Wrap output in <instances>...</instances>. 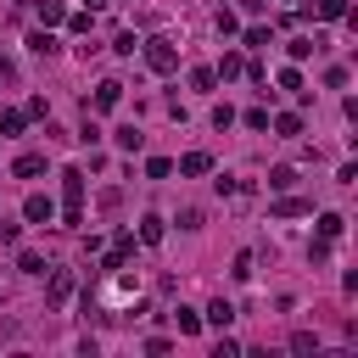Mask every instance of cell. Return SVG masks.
Returning a JSON list of instances; mask_svg holds the SVG:
<instances>
[{
  "label": "cell",
  "instance_id": "obj_32",
  "mask_svg": "<svg viewBox=\"0 0 358 358\" xmlns=\"http://www.w3.org/2000/svg\"><path fill=\"white\" fill-rule=\"evenodd\" d=\"M11 78H17V67H11L6 56H0V84H11Z\"/></svg>",
  "mask_w": 358,
  "mask_h": 358
},
{
  "label": "cell",
  "instance_id": "obj_9",
  "mask_svg": "<svg viewBox=\"0 0 358 358\" xmlns=\"http://www.w3.org/2000/svg\"><path fill=\"white\" fill-rule=\"evenodd\" d=\"M268 213H274V218H302V213H313V201H302V196H280Z\"/></svg>",
  "mask_w": 358,
  "mask_h": 358
},
{
  "label": "cell",
  "instance_id": "obj_19",
  "mask_svg": "<svg viewBox=\"0 0 358 358\" xmlns=\"http://www.w3.org/2000/svg\"><path fill=\"white\" fill-rule=\"evenodd\" d=\"M229 319H235V308H229V302H224V296H218V302H213V308H207V324H218V330H224V324H229Z\"/></svg>",
  "mask_w": 358,
  "mask_h": 358
},
{
  "label": "cell",
  "instance_id": "obj_29",
  "mask_svg": "<svg viewBox=\"0 0 358 358\" xmlns=\"http://www.w3.org/2000/svg\"><path fill=\"white\" fill-rule=\"evenodd\" d=\"M134 45H140L134 34H117V39H112V50H117V56H134Z\"/></svg>",
  "mask_w": 358,
  "mask_h": 358
},
{
  "label": "cell",
  "instance_id": "obj_12",
  "mask_svg": "<svg viewBox=\"0 0 358 358\" xmlns=\"http://www.w3.org/2000/svg\"><path fill=\"white\" fill-rule=\"evenodd\" d=\"M274 134H280V140H296V134H302V117H296V112H280V117H274Z\"/></svg>",
  "mask_w": 358,
  "mask_h": 358
},
{
  "label": "cell",
  "instance_id": "obj_26",
  "mask_svg": "<svg viewBox=\"0 0 358 358\" xmlns=\"http://www.w3.org/2000/svg\"><path fill=\"white\" fill-rule=\"evenodd\" d=\"M145 173H151V179H168V173H173V162H168V157H151V162H145Z\"/></svg>",
  "mask_w": 358,
  "mask_h": 358
},
{
  "label": "cell",
  "instance_id": "obj_31",
  "mask_svg": "<svg viewBox=\"0 0 358 358\" xmlns=\"http://www.w3.org/2000/svg\"><path fill=\"white\" fill-rule=\"evenodd\" d=\"M229 274H235V280H252V252H241V257H235V268H229Z\"/></svg>",
  "mask_w": 358,
  "mask_h": 358
},
{
  "label": "cell",
  "instance_id": "obj_24",
  "mask_svg": "<svg viewBox=\"0 0 358 358\" xmlns=\"http://www.w3.org/2000/svg\"><path fill=\"white\" fill-rule=\"evenodd\" d=\"M291 352H319V336H308V330H296V336H291Z\"/></svg>",
  "mask_w": 358,
  "mask_h": 358
},
{
  "label": "cell",
  "instance_id": "obj_17",
  "mask_svg": "<svg viewBox=\"0 0 358 358\" xmlns=\"http://www.w3.org/2000/svg\"><path fill=\"white\" fill-rule=\"evenodd\" d=\"M17 268H22V274H34V280H39V274H45V268H50V263H45V257H39V252H17Z\"/></svg>",
  "mask_w": 358,
  "mask_h": 358
},
{
  "label": "cell",
  "instance_id": "obj_18",
  "mask_svg": "<svg viewBox=\"0 0 358 358\" xmlns=\"http://www.w3.org/2000/svg\"><path fill=\"white\" fill-rule=\"evenodd\" d=\"M296 185V168H268V190H291Z\"/></svg>",
  "mask_w": 358,
  "mask_h": 358
},
{
  "label": "cell",
  "instance_id": "obj_13",
  "mask_svg": "<svg viewBox=\"0 0 358 358\" xmlns=\"http://www.w3.org/2000/svg\"><path fill=\"white\" fill-rule=\"evenodd\" d=\"M341 229H347V218H341V213H319V241H336Z\"/></svg>",
  "mask_w": 358,
  "mask_h": 358
},
{
  "label": "cell",
  "instance_id": "obj_33",
  "mask_svg": "<svg viewBox=\"0 0 358 358\" xmlns=\"http://www.w3.org/2000/svg\"><path fill=\"white\" fill-rule=\"evenodd\" d=\"M90 6H106V0H90Z\"/></svg>",
  "mask_w": 358,
  "mask_h": 358
},
{
  "label": "cell",
  "instance_id": "obj_3",
  "mask_svg": "<svg viewBox=\"0 0 358 358\" xmlns=\"http://www.w3.org/2000/svg\"><path fill=\"white\" fill-rule=\"evenodd\" d=\"M117 101H123V84H117V78H101V84H95V101H90V106H95V112H112Z\"/></svg>",
  "mask_w": 358,
  "mask_h": 358
},
{
  "label": "cell",
  "instance_id": "obj_28",
  "mask_svg": "<svg viewBox=\"0 0 358 358\" xmlns=\"http://www.w3.org/2000/svg\"><path fill=\"white\" fill-rule=\"evenodd\" d=\"M62 22H67L73 34H90V11H73V17H62Z\"/></svg>",
  "mask_w": 358,
  "mask_h": 358
},
{
  "label": "cell",
  "instance_id": "obj_8",
  "mask_svg": "<svg viewBox=\"0 0 358 358\" xmlns=\"http://www.w3.org/2000/svg\"><path fill=\"white\" fill-rule=\"evenodd\" d=\"M11 173H17V179H39V173H45V157H39V151H22V157L11 162Z\"/></svg>",
  "mask_w": 358,
  "mask_h": 358
},
{
  "label": "cell",
  "instance_id": "obj_22",
  "mask_svg": "<svg viewBox=\"0 0 358 358\" xmlns=\"http://www.w3.org/2000/svg\"><path fill=\"white\" fill-rule=\"evenodd\" d=\"M241 67H246V62H241V56H235V50H229V56H224V62H218V67H213V73H218V78H235V73H241Z\"/></svg>",
  "mask_w": 358,
  "mask_h": 358
},
{
  "label": "cell",
  "instance_id": "obj_1",
  "mask_svg": "<svg viewBox=\"0 0 358 358\" xmlns=\"http://www.w3.org/2000/svg\"><path fill=\"white\" fill-rule=\"evenodd\" d=\"M140 50H145V67H151V73H173V67H179V50H173V39H162V34L140 39Z\"/></svg>",
  "mask_w": 358,
  "mask_h": 358
},
{
  "label": "cell",
  "instance_id": "obj_25",
  "mask_svg": "<svg viewBox=\"0 0 358 358\" xmlns=\"http://www.w3.org/2000/svg\"><path fill=\"white\" fill-rule=\"evenodd\" d=\"M22 241V224H11V218H0V246H17Z\"/></svg>",
  "mask_w": 358,
  "mask_h": 358
},
{
  "label": "cell",
  "instance_id": "obj_5",
  "mask_svg": "<svg viewBox=\"0 0 358 358\" xmlns=\"http://www.w3.org/2000/svg\"><path fill=\"white\" fill-rule=\"evenodd\" d=\"M179 173H185V179H201V173H213V157H207V151H185V157H179Z\"/></svg>",
  "mask_w": 358,
  "mask_h": 358
},
{
  "label": "cell",
  "instance_id": "obj_16",
  "mask_svg": "<svg viewBox=\"0 0 358 358\" xmlns=\"http://www.w3.org/2000/svg\"><path fill=\"white\" fill-rule=\"evenodd\" d=\"M112 140H117V145H123V151H140V145H145V134H140V129H134V123H123V129H117V134H112Z\"/></svg>",
  "mask_w": 358,
  "mask_h": 358
},
{
  "label": "cell",
  "instance_id": "obj_10",
  "mask_svg": "<svg viewBox=\"0 0 358 358\" xmlns=\"http://www.w3.org/2000/svg\"><path fill=\"white\" fill-rule=\"evenodd\" d=\"M34 11H39V22H45V28H56V22L67 17V6H62V0H34Z\"/></svg>",
  "mask_w": 358,
  "mask_h": 358
},
{
  "label": "cell",
  "instance_id": "obj_4",
  "mask_svg": "<svg viewBox=\"0 0 358 358\" xmlns=\"http://www.w3.org/2000/svg\"><path fill=\"white\" fill-rule=\"evenodd\" d=\"M22 218H28V224H50V218H56V201H50V196H28V201H22Z\"/></svg>",
  "mask_w": 358,
  "mask_h": 358
},
{
  "label": "cell",
  "instance_id": "obj_15",
  "mask_svg": "<svg viewBox=\"0 0 358 358\" xmlns=\"http://www.w3.org/2000/svg\"><path fill=\"white\" fill-rule=\"evenodd\" d=\"M173 324H179V336H196L201 330V313L196 308H173Z\"/></svg>",
  "mask_w": 358,
  "mask_h": 358
},
{
  "label": "cell",
  "instance_id": "obj_7",
  "mask_svg": "<svg viewBox=\"0 0 358 358\" xmlns=\"http://www.w3.org/2000/svg\"><path fill=\"white\" fill-rule=\"evenodd\" d=\"M285 50H291V62H308L313 50H324V39H319V34H296V39L285 45Z\"/></svg>",
  "mask_w": 358,
  "mask_h": 358
},
{
  "label": "cell",
  "instance_id": "obj_20",
  "mask_svg": "<svg viewBox=\"0 0 358 358\" xmlns=\"http://www.w3.org/2000/svg\"><path fill=\"white\" fill-rule=\"evenodd\" d=\"M241 39H246V45H252V50H263V45H274V39H268V28H263V22H252V28H246V34H241Z\"/></svg>",
  "mask_w": 358,
  "mask_h": 358
},
{
  "label": "cell",
  "instance_id": "obj_30",
  "mask_svg": "<svg viewBox=\"0 0 358 358\" xmlns=\"http://www.w3.org/2000/svg\"><path fill=\"white\" fill-rule=\"evenodd\" d=\"M280 90H302V73L296 67H280Z\"/></svg>",
  "mask_w": 358,
  "mask_h": 358
},
{
  "label": "cell",
  "instance_id": "obj_6",
  "mask_svg": "<svg viewBox=\"0 0 358 358\" xmlns=\"http://www.w3.org/2000/svg\"><path fill=\"white\" fill-rule=\"evenodd\" d=\"M313 11H319L324 22H341V17H347V0H313V6H302L296 17H313Z\"/></svg>",
  "mask_w": 358,
  "mask_h": 358
},
{
  "label": "cell",
  "instance_id": "obj_21",
  "mask_svg": "<svg viewBox=\"0 0 358 358\" xmlns=\"http://www.w3.org/2000/svg\"><path fill=\"white\" fill-rule=\"evenodd\" d=\"M22 123H28V112H0V134H22Z\"/></svg>",
  "mask_w": 358,
  "mask_h": 358
},
{
  "label": "cell",
  "instance_id": "obj_34",
  "mask_svg": "<svg viewBox=\"0 0 358 358\" xmlns=\"http://www.w3.org/2000/svg\"><path fill=\"white\" fill-rule=\"evenodd\" d=\"M0 302H6V285H0Z\"/></svg>",
  "mask_w": 358,
  "mask_h": 358
},
{
  "label": "cell",
  "instance_id": "obj_14",
  "mask_svg": "<svg viewBox=\"0 0 358 358\" xmlns=\"http://www.w3.org/2000/svg\"><path fill=\"white\" fill-rule=\"evenodd\" d=\"M157 241H162V218L145 213V218H140V246H157Z\"/></svg>",
  "mask_w": 358,
  "mask_h": 358
},
{
  "label": "cell",
  "instance_id": "obj_27",
  "mask_svg": "<svg viewBox=\"0 0 358 358\" xmlns=\"http://www.w3.org/2000/svg\"><path fill=\"white\" fill-rule=\"evenodd\" d=\"M112 252H117V257H129V252H134V235H129V229H117V235H112Z\"/></svg>",
  "mask_w": 358,
  "mask_h": 358
},
{
  "label": "cell",
  "instance_id": "obj_2",
  "mask_svg": "<svg viewBox=\"0 0 358 358\" xmlns=\"http://www.w3.org/2000/svg\"><path fill=\"white\" fill-rule=\"evenodd\" d=\"M50 280H45V308H62L67 296H73V274L67 268H45Z\"/></svg>",
  "mask_w": 358,
  "mask_h": 358
},
{
  "label": "cell",
  "instance_id": "obj_11",
  "mask_svg": "<svg viewBox=\"0 0 358 358\" xmlns=\"http://www.w3.org/2000/svg\"><path fill=\"white\" fill-rule=\"evenodd\" d=\"M28 50H34V56H50V50H56V34H50V28H34V34H28Z\"/></svg>",
  "mask_w": 358,
  "mask_h": 358
},
{
  "label": "cell",
  "instance_id": "obj_23",
  "mask_svg": "<svg viewBox=\"0 0 358 358\" xmlns=\"http://www.w3.org/2000/svg\"><path fill=\"white\" fill-rule=\"evenodd\" d=\"M190 84H196V90H218V73H213V67H196Z\"/></svg>",
  "mask_w": 358,
  "mask_h": 358
}]
</instances>
